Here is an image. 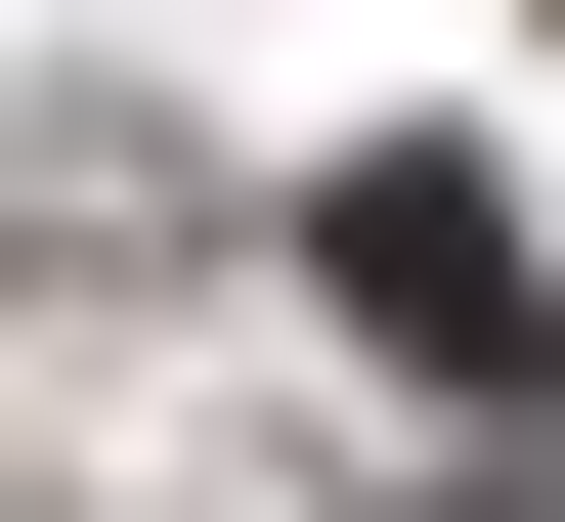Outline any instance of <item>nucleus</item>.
<instances>
[{
    "instance_id": "obj_1",
    "label": "nucleus",
    "mask_w": 565,
    "mask_h": 522,
    "mask_svg": "<svg viewBox=\"0 0 565 522\" xmlns=\"http://www.w3.org/2000/svg\"><path fill=\"white\" fill-rule=\"evenodd\" d=\"M305 262H349V305H392V349H435V392H522V349H565V305H522V219H479V174H349V219H305Z\"/></svg>"
}]
</instances>
